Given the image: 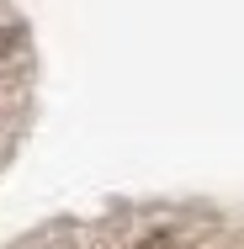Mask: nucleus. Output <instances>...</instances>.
Instances as JSON below:
<instances>
[{
    "label": "nucleus",
    "instance_id": "nucleus-1",
    "mask_svg": "<svg viewBox=\"0 0 244 249\" xmlns=\"http://www.w3.org/2000/svg\"><path fill=\"white\" fill-rule=\"evenodd\" d=\"M138 249H175V233H170V228H154V233L138 239Z\"/></svg>",
    "mask_w": 244,
    "mask_h": 249
},
{
    "label": "nucleus",
    "instance_id": "nucleus-2",
    "mask_svg": "<svg viewBox=\"0 0 244 249\" xmlns=\"http://www.w3.org/2000/svg\"><path fill=\"white\" fill-rule=\"evenodd\" d=\"M11 43H16V32H0V53H11Z\"/></svg>",
    "mask_w": 244,
    "mask_h": 249
}]
</instances>
